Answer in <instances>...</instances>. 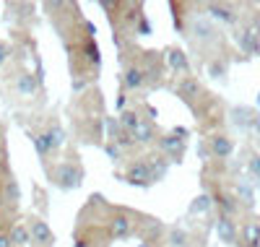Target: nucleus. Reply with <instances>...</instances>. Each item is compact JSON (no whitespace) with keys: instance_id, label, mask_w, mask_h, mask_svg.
<instances>
[{"instance_id":"nucleus-2","label":"nucleus","mask_w":260,"mask_h":247,"mask_svg":"<svg viewBox=\"0 0 260 247\" xmlns=\"http://www.w3.org/2000/svg\"><path fill=\"white\" fill-rule=\"evenodd\" d=\"M175 94L187 104V107H192L195 112H198V107H201V102H206L208 99V91L203 88V83L195 78V76H182L180 81H177V86H175Z\"/></svg>"},{"instance_id":"nucleus-27","label":"nucleus","mask_w":260,"mask_h":247,"mask_svg":"<svg viewBox=\"0 0 260 247\" xmlns=\"http://www.w3.org/2000/svg\"><path fill=\"white\" fill-rule=\"evenodd\" d=\"M257 102H260V97H257Z\"/></svg>"},{"instance_id":"nucleus-11","label":"nucleus","mask_w":260,"mask_h":247,"mask_svg":"<svg viewBox=\"0 0 260 247\" xmlns=\"http://www.w3.org/2000/svg\"><path fill=\"white\" fill-rule=\"evenodd\" d=\"M216 232H219L224 244H237L240 242V227H237V221L232 216H219V221H216Z\"/></svg>"},{"instance_id":"nucleus-20","label":"nucleus","mask_w":260,"mask_h":247,"mask_svg":"<svg viewBox=\"0 0 260 247\" xmlns=\"http://www.w3.org/2000/svg\"><path fill=\"white\" fill-rule=\"evenodd\" d=\"M141 120H143V117L138 115L136 109H125L122 115H120V130L130 136V133H133V130L138 128V122H141Z\"/></svg>"},{"instance_id":"nucleus-15","label":"nucleus","mask_w":260,"mask_h":247,"mask_svg":"<svg viewBox=\"0 0 260 247\" xmlns=\"http://www.w3.org/2000/svg\"><path fill=\"white\" fill-rule=\"evenodd\" d=\"M240 242L242 247H257L260 244V221H245L240 227Z\"/></svg>"},{"instance_id":"nucleus-16","label":"nucleus","mask_w":260,"mask_h":247,"mask_svg":"<svg viewBox=\"0 0 260 247\" xmlns=\"http://www.w3.org/2000/svg\"><path fill=\"white\" fill-rule=\"evenodd\" d=\"M130 138H133L136 143H151V141L156 138V125L151 122V117H143L138 122V128L130 133Z\"/></svg>"},{"instance_id":"nucleus-23","label":"nucleus","mask_w":260,"mask_h":247,"mask_svg":"<svg viewBox=\"0 0 260 247\" xmlns=\"http://www.w3.org/2000/svg\"><path fill=\"white\" fill-rule=\"evenodd\" d=\"M247 169H250V172H252L255 177H260V153H255L252 159L247 162Z\"/></svg>"},{"instance_id":"nucleus-26","label":"nucleus","mask_w":260,"mask_h":247,"mask_svg":"<svg viewBox=\"0 0 260 247\" xmlns=\"http://www.w3.org/2000/svg\"><path fill=\"white\" fill-rule=\"evenodd\" d=\"M0 247H13L11 239H8V234H3V232H0Z\"/></svg>"},{"instance_id":"nucleus-17","label":"nucleus","mask_w":260,"mask_h":247,"mask_svg":"<svg viewBox=\"0 0 260 247\" xmlns=\"http://www.w3.org/2000/svg\"><path fill=\"white\" fill-rule=\"evenodd\" d=\"M42 133H45V138H47V143H50V151H52V153H60V148L65 146V130H62L57 122H50Z\"/></svg>"},{"instance_id":"nucleus-18","label":"nucleus","mask_w":260,"mask_h":247,"mask_svg":"<svg viewBox=\"0 0 260 247\" xmlns=\"http://www.w3.org/2000/svg\"><path fill=\"white\" fill-rule=\"evenodd\" d=\"M255 115H257V112H252V109H247V107H234V109H232V120H234V125H237V128H242V130H247V133H250V128H252Z\"/></svg>"},{"instance_id":"nucleus-21","label":"nucleus","mask_w":260,"mask_h":247,"mask_svg":"<svg viewBox=\"0 0 260 247\" xmlns=\"http://www.w3.org/2000/svg\"><path fill=\"white\" fill-rule=\"evenodd\" d=\"M167 242H169V247H187V244H190V234H187V229H182V227H172Z\"/></svg>"},{"instance_id":"nucleus-28","label":"nucleus","mask_w":260,"mask_h":247,"mask_svg":"<svg viewBox=\"0 0 260 247\" xmlns=\"http://www.w3.org/2000/svg\"><path fill=\"white\" fill-rule=\"evenodd\" d=\"M0 143H3V141H0Z\"/></svg>"},{"instance_id":"nucleus-4","label":"nucleus","mask_w":260,"mask_h":247,"mask_svg":"<svg viewBox=\"0 0 260 247\" xmlns=\"http://www.w3.org/2000/svg\"><path fill=\"white\" fill-rule=\"evenodd\" d=\"M237 42H240V47L245 50V55H257L260 52V26L252 21V16L240 26Z\"/></svg>"},{"instance_id":"nucleus-5","label":"nucleus","mask_w":260,"mask_h":247,"mask_svg":"<svg viewBox=\"0 0 260 247\" xmlns=\"http://www.w3.org/2000/svg\"><path fill=\"white\" fill-rule=\"evenodd\" d=\"M125 179H127L130 185H138V188H148V185H154V182H156V179H154V169H151V164H148L146 156L127 167Z\"/></svg>"},{"instance_id":"nucleus-13","label":"nucleus","mask_w":260,"mask_h":247,"mask_svg":"<svg viewBox=\"0 0 260 247\" xmlns=\"http://www.w3.org/2000/svg\"><path fill=\"white\" fill-rule=\"evenodd\" d=\"M206 11H211V16L219 18V21H224V24H237V21H240L237 6H232V3H208Z\"/></svg>"},{"instance_id":"nucleus-14","label":"nucleus","mask_w":260,"mask_h":247,"mask_svg":"<svg viewBox=\"0 0 260 247\" xmlns=\"http://www.w3.org/2000/svg\"><path fill=\"white\" fill-rule=\"evenodd\" d=\"M167 63H169V68L175 71V73H185V76H190V60H187V55H185L182 50L169 47V50H167Z\"/></svg>"},{"instance_id":"nucleus-6","label":"nucleus","mask_w":260,"mask_h":247,"mask_svg":"<svg viewBox=\"0 0 260 247\" xmlns=\"http://www.w3.org/2000/svg\"><path fill=\"white\" fill-rule=\"evenodd\" d=\"M11 88H13V94L18 99H34L37 91H39V83H37V78L31 73L18 71V73L11 76Z\"/></svg>"},{"instance_id":"nucleus-10","label":"nucleus","mask_w":260,"mask_h":247,"mask_svg":"<svg viewBox=\"0 0 260 247\" xmlns=\"http://www.w3.org/2000/svg\"><path fill=\"white\" fill-rule=\"evenodd\" d=\"M206 151L213 156V159H221L224 162V159H229L232 151H234V141L229 136H224V133H213V136L208 138Z\"/></svg>"},{"instance_id":"nucleus-25","label":"nucleus","mask_w":260,"mask_h":247,"mask_svg":"<svg viewBox=\"0 0 260 247\" xmlns=\"http://www.w3.org/2000/svg\"><path fill=\"white\" fill-rule=\"evenodd\" d=\"M8 60V47H6V44L3 42H0V68H3V63Z\"/></svg>"},{"instance_id":"nucleus-12","label":"nucleus","mask_w":260,"mask_h":247,"mask_svg":"<svg viewBox=\"0 0 260 247\" xmlns=\"http://www.w3.org/2000/svg\"><path fill=\"white\" fill-rule=\"evenodd\" d=\"M0 200H3L6 208H18V200H21V193H18V185L16 179L8 174L6 179H0Z\"/></svg>"},{"instance_id":"nucleus-8","label":"nucleus","mask_w":260,"mask_h":247,"mask_svg":"<svg viewBox=\"0 0 260 247\" xmlns=\"http://www.w3.org/2000/svg\"><path fill=\"white\" fill-rule=\"evenodd\" d=\"M146 81H148V71H146V65H141V63L125 65V71H122V76H120V86L125 88V91L141 88Z\"/></svg>"},{"instance_id":"nucleus-3","label":"nucleus","mask_w":260,"mask_h":247,"mask_svg":"<svg viewBox=\"0 0 260 247\" xmlns=\"http://www.w3.org/2000/svg\"><path fill=\"white\" fill-rule=\"evenodd\" d=\"M185 143H187V130L177 128L175 133H167L159 138V153H164L169 162H182Z\"/></svg>"},{"instance_id":"nucleus-19","label":"nucleus","mask_w":260,"mask_h":247,"mask_svg":"<svg viewBox=\"0 0 260 247\" xmlns=\"http://www.w3.org/2000/svg\"><path fill=\"white\" fill-rule=\"evenodd\" d=\"M8 239H11V244H16V247H26V244L31 242L29 224H13V229H11Z\"/></svg>"},{"instance_id":"nucleus-9","label":"nucleus","mask_w":260,"mask_h":247,"mask_svg":"<svg viewBox=\"0 0 260 247\" xmlns=\"http://www.w3.org/2000/svg\"><path fill=\"white\" fill-rule=\"evenodd\" d=\"M29 234H31V244H34V247H52V244H55L52 229L47 227V221L39 219V216L29 221Z\"/></svg>"},{"instance_id":"nucleus-24","label":"nucleus","mask_w":260,"mask_h":247,"mask_svg":"<svg viewBox=\"0 0 260 247\" xmlns=\"http://www.w3.org/2000/svg\"><path fill=\"white\" fill-rule=\"evenodd\" d=\"M250 133H252L255 138H260V112H257V115H255V120H252V128H250Z\"/></svg>"},{"instance_id":"nucleus-7","label":"nucleus","mask_w":260,"mask_h":247,"mask_svg":"<svg viewBox=\"0 0 260 247\" xmlns=\"http://www.w3.org/2000/svg\"><path fill=\"white\" fill-rule=\"evenodd\" d=\"M133 213L130 211H115L110 216V221H107V227H110V237L112 239H125L130 237V232H133Z\"/></svg>"},{"instance_id":"nucleus-1","label":"nucleus","mask_w":260,"mask_h":247,"mask_svg":"<svg viewBox=\"0 0 260 247\" xmlns=\"http://www.w3.org/2000/svg\"><path fill=\"white\" fill-rule=\"evenodd\" d=\"M47 174L52 179V185L60 190H76L83 179V167L76 156H68V159L57 162V167H47Z\"/></svg>"},{"instance_id":"nucleus-22","label":"nucleus","mask_w":260,"mask_h":247,"mask_svg":"<svg viewBox=\"0 0 260 247\" xmlns=\"http://www.w3.org/2000/svg\"><path fill=\"white\" fill-rule=\"evenodd\" d=\"M211 206H213V198H211V195H201V198H195V203H192L190 211H192V213H201V211L208 213Z\"/></svg>"}]
</instances>
